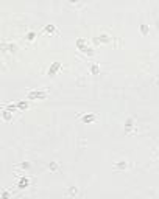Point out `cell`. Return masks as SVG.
Here are the masks:
<instances>
[{
    "label": "cell",
    "mask_w": 159,
    "mask_h": 199,
    "mask_svg": "<svg viewBox=\"0 0 159 199\" xmlns=\"http://www.w3.org/2000/svg\"><path fill=\"white\" fill-rule=\"evenodd\" d=\"M47 97V90H31L28 92V98L33 100V98H45Z\"/></svg>",
    "instance_id": "cell-1"
},
{
    "label": "cell",
    "mask_w": 159,
    "mask_h": 199,
    "mask_svg": "<svg viewBox=\"0 0 159 199\" xmlns=\"http://www.w3.org/2000/svg\"><path fill=\"white\" fill-rule=\"evenodd\" d=\"M81 120H83L84 123H91V121L97 120V114H86V115H83Z\"/></svg>",
    "instance_id": "cell-2"
},
{
    "label": "cell",
    "mask_w": 159,
    "mask_h": 199,
    "mask_svg": "<svg viewBox=\"0 0 159 199\" xmlns=\"http://www.w3.org/2000/svg\"><path fill=\"white\" fill-rule=\"evenodd\" d=\"M91 73L92 75H98L100 73V67H98V64H91Z\"/></svg>",
    "instance_id": "cell-3"
},
{
    "label": "cell",
    "mask_w": 159,
    "mask_h": 199,
    "mask_svg": "<svg viewBox=\"0 0 159 199\" xmlns=\"http://www.w3.org/2000/svg\"><path fill=\"white\" fill-rule=\"evenodd\" d=\"M61 67V62H53V65L52 67H50V70H49V73L50 75H53V73H55V72L58 70V68Z\"/></svg>",
    "instance_id": "cell-4"
},
{
    "label": "cell",
    "mask_w": 159,
    "mask_h": 199,
    "mask_svg": "<svg viewBox=\"0 0 159 199\" xmlns=\"http://www.w3.org/2000/svg\"><path fill=\"white\" fill-rule=\"evenodd\" d=\"M16 106H17V109H26V107H28V103L26 101H19V103H16Z\"/></svg>",
    "instance_id": "cell-5"
},
{
    "label": "cell",
    "mask_w": 159,
    "mask_h": 199,
    "mask_svg": "<svg viewBox=\"0 0 159 199\" xmlns=\"http://www.w3.org/2000/svg\"><path fill=\"white\" fill-rule=\"evenodd\" d=\"M134 124H132V118H128L126 120V123H125V128H126V132H129V129L132 128Z\"/></svg>",
    "instance_id": "cell-6"
},
{
    "label": "cell",
    "mask_w": 159,
    "mask_h": 199,
    "mask_svg": "<svg viewBox=\"0 0 159 199\" xmlns=\"http://www.w3.org/2000/svg\"><path fill=\"white\" fill-rule=\"evenodd\" d=\"M26 184H28V179H26V177H25V176H23V177H22V179H20V180H19V188H23V187H25V185H26Z\"/></svg>",
    "instance_id": "cell-7"
},
{
    "label": "cell",
    "mask_w": 159,
    "mask_h": 199,
    "mask_svg": "<svg viewBox=\"0 0 159 199\" xmlns=\"http://www.w3.org/2000/svg\"><path fill=\"white\" fill-rule=\"evenodd\" d=\"M66 193H67L69 196H75V195H76V188H75V187H72V188H67V191H66Z\"/></svg>",
    "instance_id": "cell-8"
},
{
    "label": "cell",
    "mask_w": 159,
    "mask_h": 199,
    "mask_svg": "<svg viewBox=\"0 0 159 199\" xmlns=\"http://www.w3.org/2000/svg\"><path fill=\"white\" fill-rule=\"evenodd\" d=\"M125 166H126V162H123V160L119 162V163H115V168H122V169H123Z\"/></svg>",
    "instance_id": "cell-9"
},
{
    "label": "cell",
    "mask_w": 159,
    "mask_h": 199,
    "mask_svg": "<svg viewBox=\"0 0 159 199\" xmlns=\"http://www.w3.org/2000/svg\"><path fill=\"white\" fill-rule=\"evenodd\" d=\"M109 36H108V34H102V36H100V41H102V42H108V41H109Z\"/></svg>",
    "instance_id": "cell-10"
},
{
    "label": "cell",
    "mask_w": 159,
    "mask_h": 199,
    "mask_svg": "<svg viewBox=\"0 0 159 199\" xmlns=\"http://www.w3.org/2000/svg\"><path fill=\"white\" fill-rule=\"evenodd\" d=\"M44 31H49V33H52V31H55V25H47L45 28H44Z\"/></svg>",
    "instance_id": "cell-11"
},
{
    "label": "cell",
    "mask_w": 159,
    "mask_h": 199,
    "mask_svg": "<svg viewBox=\"0 0 159 199\" xmlns=\"http://www.w3.org/2000/svg\"><path fill=\"white\" fill-rule=\"evenodd\" d=\"M34 38H36V34H34V33H33V31H30V33L26 34V39H28V41H33V39H34Z\"/></svg>",
    "instance_id": "cell-12"
},
{
    "label": "cell",
    "mask_w": 159,
    "mask_h": 199,
    "mask_svg": "<svg viewBox=\"0 0 159 199\" xmlns=\"http://www.w3.org/2000/svg\"><path fill=\"white\" fill-rule=\"evenodd\" d=\"M50 169H53V171L58 169V163H56V162H52V163H50Z\"/></svg>",
    "instance_id": "cell-13"
},
{
    "label": "cell",
    "mask_w": 159,
    "mask_h": 199,
    "mask_svg": "<svg viewBox=\"0 0 159 199\" xmlns=\"http://www.w3.org/2000/svg\"><path fill=\"white\" fill-rule=\"evenodd\" d=\"M2 198H3V199H8V198H9V195H8L6 190H3V191H2Z\"/></svg>",
    "instance_id": "cell-14"
},
{
    "label": "cell",
    "mask_w": 159,
    "mask_h": 199,
    "mask_svg": "<svg viewBox=\"0 0 159 199\" xmlns=\"http://www.w3.org/2000/svg\"><path fill=\"white\" fill-rule=\"evenodd\" d=\"M140 31H142V33H148V26H145V25H140Z\"/></svg>",
    "instance_id": "cell-15"
},
{
    "label": "cell",
    "mask_w": 159,
    "mask_h": 199,
    "mask_svg": "<svg viewBox=\"0 0 159 199\" xmlns=\"http://www.w3.org/2000/svg\"><path fill=\"white\" fill-rule=\"evenodd\" d=\"M19 166V168H28V166H30V163H28V162H25V163H20V165H17Z\"/></svg>",
    "instance_id": "cell-16"
}]
</instances>
